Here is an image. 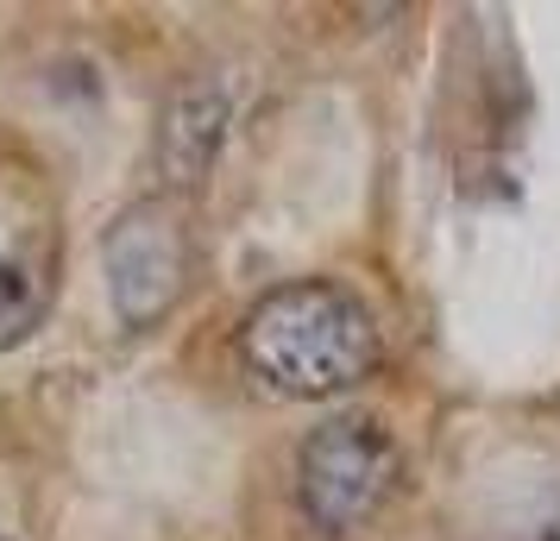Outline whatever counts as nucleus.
<instances>
[{
    "label": "nucleus",
    "mask_w": 560,
    "mask_h": 541,
    "mask_svg": "<svg viewBox=\"0 0 560 541\" xmlns=\"http://www.w3.org/2000/svg\"><path fill=\"white\" fill-rule=\"evenodd\" d=\"M240 353L283 397H347L378 365V328L340 284H283L240 321Z\"/></svg>",
    "instance_id": "f257e3e1"
},
{
    "label": "nucleus",
    "mask_w": 560,
    "mask_h": 541,
    "mask_svg": "<svg viewBox=\"0 0 560 541\" xmlns=\"http://www.w3.org/2000/svg\"><path fill=\"white\" fill-rule=\"evenodd\" d=\"M397 479H404V447H397V435L384 428L378 415H365V410L328 415V422L303 440L296 491H303L308 522L328 529V536L359 529V522L397 491Z\"/></svg>",
    "instance_id": "f03ea898"
},
{
    "label": "nucleus",
    "mask_w": 560,
    "mask_h": 541,
    "mask_svg": "<svg viewBox=\"0 0 560 541\" xmlns=\"http://www.w3.org/2000/svg\"><path fill=\"white\" fill-rule=\"evenodd\" d=\"M107 296L127 328H152L158 315L183 296V271H189V239L171 202H132L114 227H107Z\"/></svg>",
    "instance_id": "7ed1b4c3"
},
{
    "label": "nucleus",
    "mask_w": 560,
    "mask_h": 541,
    "mask_svg": "<svg viewBox=\"0 0 560 541\" xmlns=\"http://www.w3.org/2000/svg\"><path fill=\"white\" fill-rule=\"evenodd\" d=\"M228 120H233V95L228 82H183L171 107H164V127H158V177L171 189H196L208 177V164L228 139Z\"/></svg>",
    "instance_id": "20e7f679"
},
{
    "label": "nucleus",
    "mask_w": 560,
    "mask_h": 541,
    "mask_svg": "<svg viewBox=\"0 0 560 541\" xmlns=\"http://www.w3.org/2000/svg\"><path fill=\"white\" fill-rule=\"evenodd\" d=\"M51 309V252L45 246H13L0 252V353L32 340V328Z\"/></svg>",
    "instance_id": "39448f33"
},
{
    "label": "nucleus",
    "mask_w": 560,
    "mask_h": 541,
    "mask_svg": "<svg viewBox=\"0 0 560 541\" xmlns=\"http://www.w3.org/2000/svg\"><path fill=\"white\" fill-rule=\"evenodd\" d=\"M510 541H560V485L535 491L529 504L510 516Z\"/></svg>",
    "instance_id": "423d86ee"
},
{
    "label": "nucleus",
    "mask_w": 560,
    "mask_h": 541,
    "mask_svg": "<svg viewBox=\"0 0 560 541\" xmlns=\"http://www.w3.org/2000/svg\"><path fill=\"white\" fill-rule=\"evenodd\" d=\"M0 541H7V536H0Z\"/></svg>",
    "instance_id": "0eeeda50"
}]
</instances>
